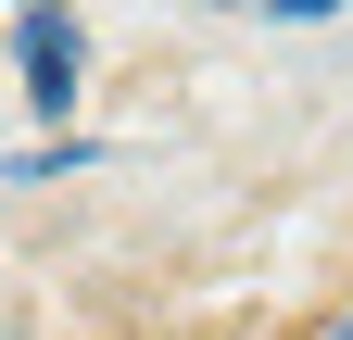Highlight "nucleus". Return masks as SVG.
<instances>
[{
	"label": "nucleus",
	"mask_w": 353,
	"mask_h": 340,
	"mask_svg": "<svg viewBox=\"0 0 353 340\" xmlns=\"http://www.w3.org/2000/svg\"><path fill=\"white\" fill-rule=\"evenodd\" d=\"M13 13H51V0H13Z\"/></svg>",
	"instance_id": "39448f33"
},
{
	"label": "nucleus",
	"mask_w": 353,
	"mask_h": 340,
	"mask_svg": "<svg viewBox=\"0 0 353 340\" xmlns=\"http://www.w3.org/2000/svg\"><path fill=\"white\" fill-rule=\"evenodd\" d=\"M303 340H353V290H341V303H328L316 328H303Z\"/></svg>",
	"instance_id": "7ed1b4c3"
},
{
	"label": "nucleus",
	"mask_w": 353,
	"mask_h": 340,
	"mask_svg": "<svg viewBox=\"0 0 353 340\" xmlns=\"http://www.w3.org/2000/svg\"><path fill=\"white\" fill-rule=\"evenodd\" d=\"M202 13H265V0H202Z\"/></svg>",
	"instance_id": "20e7f679"
},
{
	"label": "nucleus",
	"mask_w": 353,
	"mask_h": 340,
	"mask_svg": "<svg viewBox=\"0 0 353 340\" xmlns=\"http://www.w3.org/2000/svg\"><path fill=\"white\" fill-rule=\"evenodd\" d=\"M328 13H353V0H265V25H328Z\"/></svg>",
	"instance_id": "f03ea898"
},
{
	"label": "nucleus",
	"mask_w": 353,
	"mask_h": 340,
	"mask_svg": "<svg viewBox=\"0 0 353 340\" xmlns=\"http://www.w3.org/2000/svg\"><path fill=\"white\" fill-rule=\"evenodd\" d=\"M13 63H26V101L63 126V114H76V89H88V25H76V13H26Z\"/></svg>",
	"instance_id": "f257e3e1"
}]
</instances>
